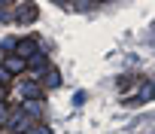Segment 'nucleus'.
Here are the masks:
<instances>
[{
  "label": "nucleus",
  "mask_w": 155,
  "mask_h": 134,
  "mask_svg": "<svg viewBox=\"0 0 155 134\" xmlns=\"http://www.w3.org/2000/svg\"><path fill=\"white\" fill-rule=\"evenodd\" d=\"M6 98V85H0V101H3Z\"/></svg>",
  "instance_id": "10"
},
{
  "label": "nucleus",
  "mask_w": 155,
  "mask_h": 134,
  "mask_svg": "<svg viewBox=\"0 0 155 134\" xmlns=\"http://www.w3.org/2000/svg\"><path fill=\"white\" fill-rule=\"evenodd\" d=\"M15 55H18L21 61H28L31 55H40V46H37V40H21V43L15 46Z\"/></svg>",
  "instance_id": "1"
},
{
  "label": "nucleus",
  "mask_w": 155,
  "mask_h": 134,
  "mask_svg": "<svg viewBox=\"0 0 155 134\" xmlns=\"http://www.w3.org/2000/svg\"><path fill=\"white\" fill-rule=\"evenodd\" d=\"M25 67H28V61H21L18 55H9V58H6V64H3V70H6V73H21Z\"/></svg>",
  "instance_id": "4"
},
{
  "label": "nucleus",
  "mask_w": 155,
  "mask_h": 134,
  "mask_svg": "<svg viewBox=\"0 0 155 134\" xmlns=\"http://www.w3.org/2000/svg\"><path fill=\"white\" fill-rule=\"evenodd\" d=\"M6 82H9V73L3 70V67H0V85H6Z\"/></svg>",
  "instance_id": "9"
},
{
  "label": "nucleus",
  "mask_w": 155,
  "mask_h": 134,
  "mask_svg": "<svg viewBox=\"0 0 155 134\" xmlns=\"http://www.w3.org/2000/svg\"><path fill=\"white\" fill-rule=\"evenodd\" d=\"M58 82H61V76H58V70H52L49 73V85H58Z\"/></svg>",
  "instance_id": "8"
},
{
  "label": "nucleus",
  "mask_w": 155,
  "mask_h": 134,
  "mask_svg": "<svg viewBox=\"0 0 155 134\" xmlns=\"http://www.w3.org/2000/svg\"><path fill=\"white\" fill-rule=\"evenodd\" d=\"M15 18H18L21 25H28V22H34V18H37V6H34V3H21V9L15 12Z\"/></svg>",
  "instance_id": "3"
},
{
  "label": "nucleus",
  "mask_w": 155,
  "mask_h": 134,
  "mask_svg": "<svg viewBox=\"0 0 155 134\" xmlns=\"http://www.w3.org/2000/svg\"><path fill=\"white\" fill-rule=\"evenodd\" d=\"M6 122H9V110L0 104V125H6Z\"/></svg>",
  "instance_id": "7"
},
{
  "label": "nucleus",
  "mask_w": 155,
  "mask_h": 134,
  "mask_svg": "<svg viewBox=\"0 0 155 134\" xmlns=\"http://www.w3.org/2000/svg\"><path fill=\"white\" fill-rule=\"evenodd\" d=\"M18 95H21V98H28V101L34 104L37 98H43V89H40L37 82H21V85H18Z\"/></svg>",
  "instance_id": "2"
},
{
  "label": "nucleus",
  "mask_w": 155,
  "mask_h": 134,
  "mask_svg": "<svg viewBox=\"0 0 155 134\" xmlns=\"http://www.w3.org/2000/svg\"><path fill=\"white\" fill-rule=\"evenodd\" d=\"M28 122H31V119H28V113H21V116H9V122H6V125H9L12 131H28Z\"/></svg>",
  "instance_id": "5"
},
{
  "label": "nucleus",
  "mask_w": 155,
  "mask_h": 134,
  "mask_svg": "<svg viewBox=\"0 0 155 134\" xmlns=\"http://www.w3.org/2000/svg\"><path fill=\"white\" fill-rule=\"evenodd\" d=\"M28 134H52V131L43 128V125H34V128H28Z\"/></svg>",
  "instance_id": "6"
}]
</instances>
